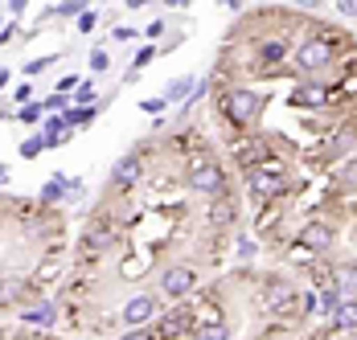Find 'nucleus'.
Returning a JSON list of instances; mask_svg holds the SVG:
<instances>
[{
  "label": "nucleus",
  "instance_id": "obj_1",
  "mask_svg": "<svg viewBox=\"0 0 357 340\" xmlns=\"http://www.w3.org/2000/svg\"><path fill=\"white\" fill-rule=\"evenodd\" d=\"M189 189H193V193H206V197H218V193L226 189L222 164H214V160H193V164H189Z\"/></svg>",
  "mask_w": 357,
  "mask_h": 340
},
{
  "label": "nucleus",
  "instance_id": "obj_2",
  "mask_svg": "<svg viewBox=\"0 0 357 340\" xmlns=\"http://www.w3.org/2000/svg\"><path fill=\"white\" fill-rule=\"evenodd\" d=\"M259 107H263V99H259L255 91H230V95L222 99V111H226L234 123H250V119L259 115Z\"/></svg>",
  "mask_w": 357,
  "mask_h": 340
},
{
  "label": "nucleus",
  "instance_id": "obj_3",
  "mask_svg": "<svg viewBox=\"0 0 357 340\" xmlns=\"http://www.w3.org/2000/svg\"><path fill=\"white\" fill-rule=\"evenodd\" d=\"M333 62V45L321 41V37H312V41H304L300 49H296V66L304 70V74H312V70H324Z\"/></svg>",
  "mask_w": 357,
  "mask_h": 340
},
{
  "label": "nucleus",
  "instance_id": "obj_4",
  "mask_svg": "<svg viewBox=\"0 0 357 340\" xmlns=\"http://www.w3.org/2000/svg\"><path fill=\"white\" fill-rule=\"evenodd\" d=\"M193 283H197V279H193V267H169V271L160 275V291H165V295H169V300H181V295H189V291H193Z\"/></svg>",
  "mask_w": 357,
  "mask_h": 340
},
{
  "label": "nucleus",
  "instance_id": "obj_5",
  "mask_svg": "<svg viewBox=\"0 0 357 340\" xmlns=\"http://www.w3.org/2000/svg\"><path fill=\"white\" fill-rule=\"evenodd\" d=\"M152 316H156V295H132L128 307H123V324H128V328H140Z\"/></svg>",
  "mask_w": 357,
  "mask_h": 340
},
{
  "label": "nucleus",
  "instance_id": "obj_6",
  "mask_svg": "<svg viewBox=\"0 0 357 340\" xmlns=\"http://www.w3.org/2000/svg\"><path fill=\"white\" fill-rule=\"evenodd\" d=\"M291 304H296V291H291L287 283H280V279H275V283H267V295H263V307H267L271 316H284V311H287Z\"/></svg>",
  "mask_w": 357,
  "mask_h": 340
},
{
  "label": "nucleus",
  "instance_id": "obj_7",
  "mask_svg": "<svg viewBox=\"0 0 357 340\" xmlns=\"http://www.w3.org/2000/svg\"><path fill=\"white\" fill-rule=\"evenodd\" d=\"M197 82H202V78H193V74H185V78H173V82L165 86V95H160V99L169 102V107H173V102H185V99H193V91H197Z\"/></svg>",
  "mask_w": 357,
  "mask_h": 340
},
{
  "label": "nucleus",
  "instance_id": "obj_8",
  "mask_svg": "<svg viewBox=\"0 0 357 340\" xmlns=\"http://www.w3.org/2000/svg\"><path fill=\"white\" fill-rule=\"evenodd\" d=\"M333 328L337 332H357V295H345L341 307L333 311Z\"/></svg>",
  "mask_w": 357,
  "mask_h": 340
},
{
  "label": "nucleus",
  "instance_id": "obj_9",
  "mask_svg": "<svg viewBox=\"0 0 357 340\" xmlns=\"http://www.w3.org/2000/svg\"><path fill=\"white\" fill-rule=\"evenodd\" d=\"M291 102H296V107H324V102H328V91L317 86V82H304V86L291 91Z\"/></svg>",
  "mask_w": 357,
  "mask_h": 340
},
{
  "label": "nucleus",
  "instance_id": "obj_10",
  "mask_svg": "<svg viewBox=\"0 0 357 340\" xmlns=\"http://www.w3.org/2000/svg\"><path fill=\"white\" fill-rule=\"evenodd\" d=\"M140 156H123V160H119V164H115V169H111V180H115V185H136V180H140Z\"/></svg>",
  "mask_w": 357,
  "mask_h": 340
},
{
  "label": "nucleus",
  "instance_id": "obj_11",
  "mask_svg": "<svg viewBox=\"0 0 357 340\" xmlns=\"http://www.w3.org/2000/svg\"><path fill=\"white\" fill-rule=\"evenodd\" d=\"M189 324H193V316H189L185 307H177V311H165V316H160V332H169V337L185 332Z\"/></svg>",
  "mask_w": 357,
  "mask_h": 340
},
{
  "label": "nucleus",
  "instance_id": "obj_12",
  "mask_svg": "<svg viewBox=\"0 0 357 340\" xmlns=\"http://www.w3.org/2000/svg\"><path fill=\"white\" fill-rule=\"evenodd\" d=\"M66 193H70V180H66V176L58 172V176H50V180H45V189H41V201L54 205V201H62Z\"/></svg>",
  "mask_w": 357,
  "mask_h": 340
},
{
  "label": "nucleus",
  "instance_id": "obj_13",
  "mask_svg": "<svg viewBox=\"0 0 357 340\" xmlns=\"http://www.w3.org/2000/svg\"><path fill=\"white\" fill-rule=\"evenodd\" d=\"M333 242V230L328 226H321V222H312L308 230H304V246H312V250H324Z\"/></svg>",
  "mask_w": 357,
  "mask_h": 340
},
{
  "label": "nucleus",
  "instance_id": "obj_14",
  "mask_svg": "<svg viewBox=\"0 0 357 340\" xmlns=\"http://www.w3.org/2000/svg\"><path fill=\"white\" fill-rule=\"evenodd\" d=\"M21 320L25 324H54V304H33L21 311Z\"/></svg>",
  "mask_w": 357,
  "mask_h": 340
},
{
  "label": "nucleus",
  "instance_id": "obj_15",
  "mask_svg": "<svg viewBox=\"0 0 357 340\" xmlns=\"http://www.w3.org/2000/svg\"><path fill=\"white\" fill-rule=\"evenodd\" d=\"M259 58H263L267 66H275V62H284L287 58V45L284 41H263V45H259Z\"/></svg>",
  "mask_w": 357,
  "mask_h": 340
},
{
  "label": "nucleus",
  "instance_id": "obj_16",
  "mask_svg": "<svg viewBox=\"0 0 357 340\" xmlns=\"http://www.w3.org/2000/svg\"><path fill=\"white\" fill-rule=\"evenodd\" d=\"M197 340H230V328H226V324H218V320H210V324H202V328H197Z\"/></svg>",
  "mask_w": 357,
  "mask_h": 340
},
{
  "label": "nucleus",
  "instance_id": "obj_17",
  "mask_svg": "<svg viewBox=\"0 0 357 340\" xmlns=\"http://www.w3.org/2000/svg\"><path fill=\"white\" fill-rule=\"evenodd\" d=\"M54 62H58V54H45V58H33V62H25V78H37V74H45V70L54 66Z\"/></svg>",
  "mask_w": 357,
  "mask_h": 340
},
{
  "label": "nucleus",
  "instance_id": "obj_18",
  "mask_svg": "<svg viewBox=\"0 0 357 340\" xmlns=\"http://www.w3.org/2000/svg\"><path fill=\"white\" fill-rule=\"evenodd\" d=\"M250 189L255 193H280V180L275 176H263V172H250Z\"/></svg>",
  "mask_w": 357,
  "mask_h": 340
},
{
  "label": "nucleus",
  "instance_id": "obj_19",
  "mask_svg": "<svg viewBox=\"0 0 357 340\" xmlns=\"http://www.w3.org/2000/svg\"><path fill=\"white\" fill-rule=\"evenodd\" d=\"M70 107H82V111H86V107H95V86H91V82H78Z\"/></svg>",
  "mask_w": 357,
  "mask_h": 340
},
{
  "label": "nucleus",
  "instance_id": "obj_20",
  "mask_svg": "<svg viewBox=\"0 0 357 340\" xmlns=\"http://www.w3.org/2000/svg\"><path fill=\"white\" fill-rule=\"evenodd\" d=\"M25 160H33V156H41L45 152V136H29V139H21V148H17Z\"/></svg>",
  "mask_w": 357,
  "mask_h": 340
},
{
  "label": "nucleus",
  "instance_id": "obj_21",
  "mask_svg": "<svg viewBox=\"0 0 357 340\" xmlns=\"http://www.w3.org/2000/svg\"><path fill=\"white\" fill-rule=\"evenodd\" d=\"M341 300H345V295H341V287H328V291L321 295V311L328 316V320H333V311L341 307Z\"/></svg>",
  "mask_w": 357,
  "mask_h": 340
},
{
  "label": "nucleus",
  "instance_id": "obj_22",
  "mask_svg": "<svg viewBox=\"0 0 357 340\" xmlns=\"http://www.w3.org/2000/svg\"><path fill=\"white\" fill-rule=\"evenodd\" d=\"M230 217H234V205H230V201H222V197H214L210 222H214V226H222V222H230Z\"/></svg>",
  "mask_w": 357,
  "mask_h": 340
},
{
  "label": "nucleus",
  "instance_id": "obj_23",
  "mask_svg": "<svg viewBox=\"0 0 357 340\" xmlns=\"http://www.w3.org/2000/svg\"><path fill=\"white\" fill-rule=\"evenodd\" d=\"M25 291V279H0V300H17Z\"/></svg>",
  "mask_w": 357,
  "mask_h": 340
},
{
  "label": "nucleus",
  "instance_id": "obj_24",
  "mask_svg": "<svg viewBox=\"0 0 357 340\" xmlns=\"http://www.w3.org/2000/svg\"><path fill=\"white\" fill-rule=\"evenodd\" d=\"M41 115H45V107H41V102H29V107H17V119H21V123H37Z\"/></svg>",
  "mask_w": 357,
  "mask_h": 340
},
{
  "label": "nucleus",
  "instance_id": "obj_25",
  "mask_svg": "<svg viewBox=\"0 0 357 340\" xmlns=\"http://www.w3.org/2000/svg\"><path fill=\"white\" fill-rule=\"evenodd\" d=\"M54 13H58V17H82V13H86V0H66V4H58Z\"/></svg>",
  "mask_w": 357,
  "mask_h": 340
},
{
  "label": "nucleus",
  "instance_id": "obj_26",
  "mask_svg": "<svg viewBox=\"0 0 357 340\" xmlns=\"http://www.w3.org/2000/svg\"><path fill=\"white\" fill-rule=\"evenodd\" d=\"M91 70H95V74H107V70H111L107 49H91Z\"/></svg>",
  "mask_w": 357,
  "mask_h": 340
},
{
  "label": "nucleus",
  "instance_id": "obj_27",
  "mask_svg": "<svg viewBox=\"0 0 357 340\" xmlns=\"http://www.w3.org/2000/svg\"><path fill=\"white\" fill-rule=\"evenodd\" d=\"M41 107H45L50 115H54V111H62V115H66V111H70V99H66V95H54V99H45Z\"/></svg>",
  "mask_w": 357,
  "mask_h": 340
},
{
  "label": "nucleus",
  "instance_id": "obj_28",
  "mask_svg": "<svg viewBox=\"0 0 357 340\" xmlns=\"http://www.w3.org/2000/svg\"><path fill=\"white\" fill-rule=\"evenodd\" d=\"M140 107H144V111H148V115H160V111H165L169 102H165V99H144Z\"/></svg>",
  "mask_w": 357,
  "mask_h": 340
},
{
  "label": "nucleus",
  "instance_id": "obj_29",
  "mask_svg": "<svg viewBox=\"0 0 357 340\" xmlns=\"http://www.w3.org/2000/svg\"><path fill=\"white\" fill-rule=\"evenodd\" d=\"M337 13L341 17H357V0H337Z\"/></svg>",
  "mask_w": 357,
  "mask_h": 340
},
{
  "label": "nucleus",
  "instance_id": "obj_30",
  "mask_svg": "<svg viewBox=\"0 0 357 340\" xmlns=\"http://www.w3.org/2000/svg\"><path fill=\"white\" fill-rule=\"evenodd\" d=\"M123 340H156V332H148V328H128Z\"/></svg>",
  "mask_w": 357,
  "mask_h": 340
},
{
  "label": "nucleus",
  "instance_id": "obj_31",
  "mask_svg": "<svg viewBox=\"0 0 357 340\" xmlns=\"http://www.w3.org/2000/svg\"><path fill=\"white\" fill-rule=\"evenodd\" d=\"M95 21H99V13H91V8H86V13L78 17V29H95Z\"/></svg>",
  "mask_w": 357,
  "mask_h": 340
},
{
  "label": "nucleus",
  "instance_id": "obj_32",
  "mask_svg": "<svg viewBox=\"0 0 357 340\" xmlns=\"http://www.w3.org/2000/svg\"><path fill=\"white\" fill-rule=\"evenodd\" d=\"M13 99L21 102V107H29V99H33V86H17V95Z\"/></svg>",
  "mask_w": 357,
  "mask_h": 340
},
{
  "label": "nucleus",
  "instance_id": "obj_33",
  "mask_svg": "<svg viewBox=\"0 0 357 340\" xmlns=\"http://www.w3.org/2000/svg\"><path fill=\"white\" fill-rule=\"evenodd\" d=\"M300 307H304V311H321V300H317V295H304Z\"/></svg>",
  "mask_w": 357,
  "mask_h": 340
},
{
  "label": "nucleus",
  "instance_id": "obj_34",
  "mask_svg": "<svg viewBox=\"0 0 357 340\" xmlns=\"http://www.w3.org/2000/svg\"><path fill=\"white\" fill-rule=\"evenodd\" d=\"M111 37H115V41H132V37H136V29H128V25H119V29H115Z\"/></svg>",
  "mask_w": 357,
  "mask_h": 340
},
{
  "label": "nucleus",
  "instance_id": "obj_35",
  "mask_svg": "<svg viewBox=\"0 0 357 340\" xmlns=\"http://www.w3.org/2000/svg\"><path fill=\"white\" fill-rule=\"evenodd\" d=\"M8 180H13V172H8V169H4V164H0V189H4Z\"/></svg>",
  "mask_w": 357,
  "mask_h": 340
},
{
  "label": "nucleus",
  "instance_id": "obj_36",
  "mask_svg": "<svg viewBox=\"0 0 357 340\" xmlns=\"http://www.w3.org/2000/svg\"><path fill=\"white\" fill-rule=\"evenodd\" d=\"M4 86H8V70H0V91H4Z\"/></svg>",
  "mask_w": 357,
  "mask_h": 340
},
{
  "label": "nucleus",
  "instance_id": "obj_37",
  "mask_svg": "<svg viewBox=\"0 0 357 340\" xmlns=\"http://www.w3.org/2000/svg\"><path fill=\"white\" fill-rule=\"evenodd\" d=\"M0 119H4V107H0Z\"/></svg>",
  "mask_w": 357,
  "mask_h": 340
},
{
  "label": "nucleus",
  "instance_id": "obj_38",
  "mask_svg": "<svg viewBox=\"0 0 357 340\" xmlns=\"http://www.w3.org/2000/svg\"><path fill=\"white\" fill-rule=\"evenodd\" d=\"M0 33H4V21H0Z\"/></svg>",
  "mask_w": 357,
  "mask_h": 340
}]
</instances>
